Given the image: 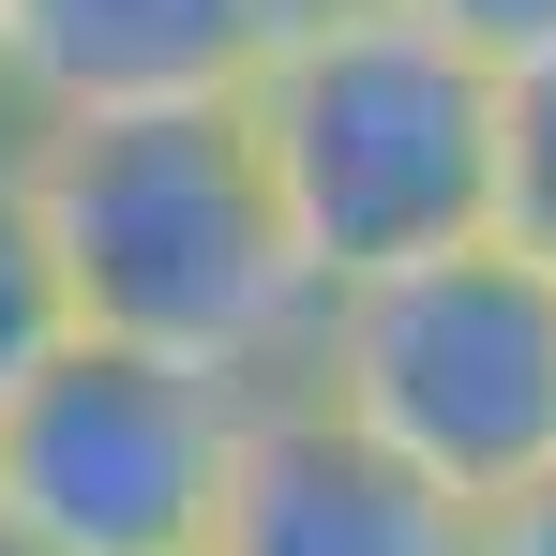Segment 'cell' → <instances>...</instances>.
Returning a JSON list of instances; mask_svg holds the SVG:
<instances>
[{"label":"cell","instance_id":"6da1fadb","mask_svg":"<svg viewBox=\"0 0 556 556\" xmlns=\"http://www.w3.org/2000/svg\"><path fill=\"white\" fill-rule=\"evenodd\" d=\"M46 256L76 301V346L286 391L316 346V271L286 241V195L241 105H151V121H46L30 136Z\"/></svg>","mask_w":556,"mask_h":556},{"label":"cell","instance_id":"7a4b0ae2","mask_svg":"<svg viewBox=\"0 0 556 556\" xmlns=\"http://www.w3.org/2000/svg\"><path fill=\"white\" fill-rule=\"evenodd\" d=\"M241 136L286 195L316 301L496 241V61L406 0H301L241 91Z\"/></svg>","mask_w":556,"mask_h":556},{"label":"cell","instance_id":"3957f363","mask_svg":"<svg viewBox=\"0 0 556 556\" xmlns=\"http://www.w3.org/2000/svg\"><path fill=\"white\" fill-rule=\"evenodd\" d=\"M301 391L331 421H362L391 466H421L466 511H511L556 466V271L511 241L421 256L391 286L316 301Z\"/></svg>","mask_w":556,"mask_h":556},{"label":"cell","instance_id":"277c9868","mask_svg":"<svg viewBox=\"0 0 556 556\" xmlns=\"http://www.w3.org/2000/svg\"><path fill=\"white\" fill-rule=\"evenodd\" d=\"M241 406L256 391H226V376L61 346L0 406V527H30L46 556H211Z\"/></svg>","mask_w":556,"mask_h":556},{"label":"cell","instance_id":"5b68a950","mask_svg":"<svg viewBox=\"0 0 556 556\" xmlns=\"http://www.w3.org/2000/svg\"><path fill=\"white\" fill-rule=\"evenodd\" d=\"M301 0H0L15 136L46 121H151V105H241Z\"/></svg>","mask_w":556,"mask_h":556},{"label":"cell","instance_id":"8992f818","mask_svg":"<svg viewBox=\"0 0 556 556\" xmlns=\"http://www.w3.org/2000/svg\"><path fill=\"white\" fill-rule=\"evenodd\" d=\"M211 556H481V511L437 496L421 466H391L362 421H331L286 376V391L241 406V466H226Z\"/></svg>","mask_w":556,"mask_h":556},{"label":"cell","instance_id":"52a82bcc","mask_svg":"<svg viewBox=\"0 0 556 556\" xmlns=\"http://www.w3.org/2000/svg\"><path fill=\"white\" fill-rule=\"evenodd\" d=\"M76 346V301H61V256H46V195H30V136H0V406Z\"/></svg>","mask_w":556,"mask_h":556},{"label":"cell","instance_id":"ba28073f","mask_svg":"<svg viewBox=\"0 0 556 556\" xmlns=\"http://www.w3.org/2000/svg\"><path fill=\"white\" fill-rule=\"evenodd\" d=\"M496 241L556 271V61L496 76Z\"/></svg>","mask_w":556,"mask_h":556},{"label":"cell","instance_id":"9c48e42d","mask_svg":"<svg viewBox=\"0 0 556 556\" xmlns=\"http://www.w3.org/2000/svg\"><path fill=\"white\" fill-rule=\"evenodd\" d=\"M406 15H437L466 61H496V76H527V61H556V0H406Z\"/></svg>","mask_w":556,"mask_h":556},{"label":"cell","instance_id":"30bf717a","mask_svg":"<svg viewBox=\"0 0 556 556\" xmlns=\"http://www.w3.org/2000/svg\"><path fill=\"white\" fill-rule=\"evenodd\" d=\"M481 556H556V466L511 496V511H481Z\"/></svg>","mask_w":556,"mask_h":556},{"label":"cell","instance_id":"8fae6325","mask_svg":"<svg viewBox=\"0 0 556 556\" xmlns=\"http://www.w3.org/2000/svg\"><path fill=\"white\" fill-rule=\"evenodd\" d=\"M0 556H46V542H30V527H0Z\"/></svg>","mask_w":556,"mask_h":556},{"label":"cell","instance_id":"7c38bea8","mask_svg":"<svg viewBox=\"0 0 556 556\" xmlns=\"http://www.w3.org/2000/svg\"><path fill=\"white\" fill-rule=\"evenodd\" d=\"M0 136H15V76H0Z\"/></svg>","mask_w":556,"mask_h":556}]
</instances>
